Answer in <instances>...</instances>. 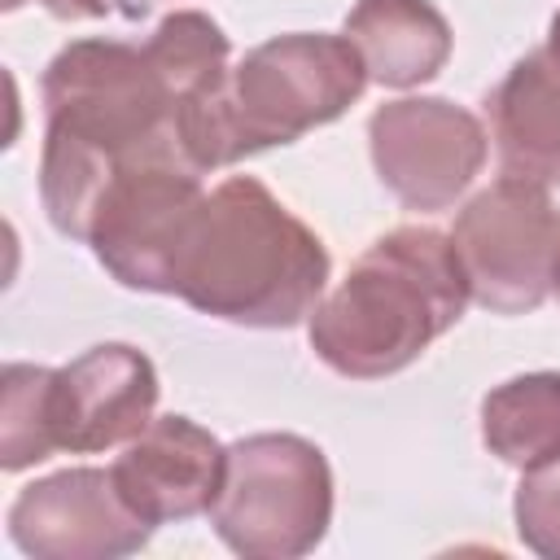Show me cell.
I'll return each instance as SVG.
<instances>
[{"instance_id": "obj_9", "label": "cell", "mask_w": 560, "mask_h": 560, "mask_svg": "<svg viewBox=\"0 0 560 560\" xmlns=\"http://www.w3.org/2000/svg\"><path fill=\"white\" fill-rule=\"evenodd\" d=\"M153 525L127 508L109 468H66L26 486L9 508V538L35 560H114L149 542Z\"/></svg>"}, {"instance_id": "obj_10", "label": "cell", "mask_w": 560, "mask_h": 560, "mask_svg": "<svg viewBox=\"0 0 560 560\" xmlns=\"http://www.w3.org/2000/svg\"><path fill=\"white\" fill-rule=\"evenodd\" d=\"M52 433L57 451L92 455L118 442H131L158 407V372L153 363L127 346L105 341L52 368Z\"/></svg>"}, {"instance_id": "obj_12", "label": "cell", "mask_w": 560, "mask_h": 560, "mask_svg": "<svg viewBox=\"0 0 560 560\" xmlns=\"http://www.w3.org/2000/svg\"><path fill=\"white\" fill-rule=\"evenodd\" d=\"M486 105L503 171L538 184L560 179V13L551 35L503 74Z\"/></svg>"}, {"instance_id": "obj_15", "label": "cell", "mask_w": 560, "mask_h": 560, "mask_svg": "<svg viewBox=\"0 0 560 560\" xmlns=\"http://www.w3.org/2000/svg\"><path fill=\"white\" fill-rule=\"evenodd\" d=\"M144 52L175 101V122L188 105H197L206 92H214L232 70L228 66V35L219 31V22H210L197 9L166 13L158 22V31L144 39Z\"/></svg>"}, {"instance_id": "obj_2", "label": "cell", "mask_w": 560, "mask_h": 560, "mask_svg": "<svg viewBox=\"0 0 560 560\" xmlns=\"http://www.w3.org/2000/svg\"><path fill=\"white\" fill-rule=\"evenodd\" d=\"M324 284V241L262 179L232 175L201 197L171 293L228 324L289 328L315 311Z\"/></svg>"}, {"instance_id": "obj_17", "label": "cell", "mask_w": 560, "mask_h": 560, "mask_svg": "<svg viewBox=\"0 0 560 560\" xmlns=\"http://www.w3.org/2000/svg\"><path fill=\"white\" fill-rule=\"evenodd\" d=\"M512 512L521 542L547 560H560V455L525 468Z\"/></svg>"}, {"instance_id": "obj_7", "label": "cell", "mask_w": 560, "mask_h": 560, "mask_svg": "<svg viewBox=\"0 0 560 560\" xmlns=\"http://www.w3.org/2000/svg\"><path fill=\"white\" fill-rule=\"evenodd\" d=\"M201 197V171L179 149L131 158L105 184L83 241L118 284L171 293L175 258Z\"/></svg>"}, {"instance_id": "obj_18", "label": "cell", "mask_w": 560, "mask_h": 560, "mask_svg": "<svg viewBox=\"0 0 560 560\" xmlns=\"http://www.w3.org/2000/svg\"><path fill=\"white\" fill-rule=\"evenodd\" d=\"M52 18H144L149 0H44Z\"/></svg>"}, {"instance_id": "obj_11", "label": "cell", "mask_w": 560, "mask_h": 560, "mask_svg": "<svg viewBox=\"0 0 560 560\" xmlns=\"http://www.w3.org/2000/svg\"><path fill=\"white\" fill-rule=\"evenodd\" d=\"M114 486L153 529L214 508L228 477V446L188 416H158L114 459Z\"/></svg>"}, {"instance_id": "obj_8", "label": "cell", "mask_w": 560, "mask_h": 560, "mask_svg": "<svg viewBox=\"0 0 560 560\" xmlns=\"http://www.w3.org/2000/svg\"><path fill=\"white\" fill-rule=\"evenodd\" d=\"M368 149L381 184L407 210H446L481 175L490 136L455 101L402 96L368 118Z\"/></svg>"}, {"instance_id": "obj_16", "label": "cell", "mask_w": 560, "mask_h": 560, "mask_svg": "<svg viewBox=\"0 0 560 560\" xmlns=\"http://www.w3.org/2000/svg\"><path fill=\"white\" fill-rule=\"evenodd\" d=\"M52 368L9 363L0 376V468L22 472L57 451L52 433Z\"/></svg>"}, {"instance_id": "obj_3", "label": "cell", "mask_w": 560, "mask_h": 560, "mask_svg": "<svg viewBox=\"0 0 560 560\" xmlns=\"http://www.w3.org/2000/svg\"><path fill=\"white\" fill-rule=\"evenodd\" d=\"M468 302L451 236L433 228H394L315 302L306 337L337 376L376 381L411 368L464 319Z\"/></svg>"}, {"instance_id": "obj_14", "label": "cell", "mask_w": 560, "mask_h": 560, "mask_svg": "<svg viewBox=\"0 0 560 560\" xmlns=\"http://www.w3.org/2000/svg\"><path fill=\"white\" fill-rule=\"evenodd\" d=\"M481 442L512 468L560 455V372H525L481 398Z\"/></svg>"}, {"instance_id": "obj_19", "label": "cell", "mask_w": 560, "mask_h": 560, "mask_svg": "<svg viewBox=\"0 0 560 560\" xmlns=\"http://www.w3.org/2000/svg\"><path fill=\"white\" fill-rule=\"evenodd\" d=\"M22 4H31V0H4V9L13 13V9H22Z\"/></svg>"}, {"instance_id": "obj_20", "label": "cell", "mask_w": 560, "mask_h": 560, "mask_svg": "<svg viewBox=\"0 0 560 560\" xmlns=\"http://www.w3.org/2000/svg\"><path fill=\"white\" fill-rule=\"evenodd\" d=\"M556 293H560V276H556Z\"/></svg>"}, {"instance_id": "obj_4", "label": "cell", "mask_w": 560, "mask_h": 560, "mask_svg": "<svg viewBox=\"0 0 560 560\" xmlns=\"http://www.w3.org/2000/svg\"><path fill=\"white\" fill-rule=\"evenodd\" d=\"M368 83V66L346 35L293 31L245 52L214 92L179 114L175 131L188 162L214 171L341 118Z\"/></svg>"}, {"instance_id": "obj_6", "label": "cell", "mask_w": 560, "mask_h": 560, "mask_svg": "<svg viewBox=\"0 0 560 560\" xmlns=\"http://www.w3.org/2000/svg\"><path fill=\"white\" fill-rule=\"evenodd\" d=\"M468 298L494 315H525L556 293L560 210L547 184L503 175L481 188L451 232Z\"/></svg>"}, {"instance_id": "obj_13", "label": "cell", "mask_w": 560, "mask_h": 560, "mask_svg": "<svg viewBox=\"0 0 560 560\" xmlns=\"http://www.w3.org/2000/svg\"><path fill=\"white\" fill-rule=\"evenodd\" d=\"M346 39L381 88H416L451 57V26L433 0H359L346 13Z\"/></svg>"}, {"instance_id": "obj_1", "label": "cell", "mask_w": 560, "mask_h": 560, "mask_svg": "<svg viewBox=\"0 0 560 560\" xmlns=\"http://www.w3.org/2000/svg\"><path fill=\"white\" fill-rule=\"evenodd\" d=\"M44 153L39 201L52 228L70 241L88 236V219L131 158L179 149L175 101L153 70L144 44L74 39L44 70ZM188 158V153H184Z\"/></svg>"}, {"instance_id": "obj_5", "label": "cell", "mask_w": 560, "mask_h": 560, "mask_svg": "<svg viewBox=\"0 0 560 560\" xmlns=\"http://www.w3.org/2000/svg\"><path fill=\"white\" fill-rule=\"evenodd\" d=\"M214 534L245 560L306 556L332 521V472L298 433H254L228 446V477L210 508Z\"/></svg>"}]
</instances>
